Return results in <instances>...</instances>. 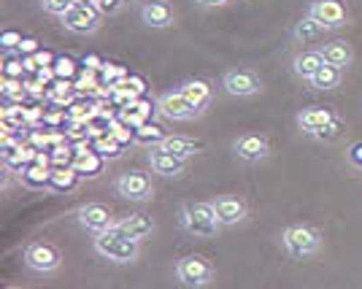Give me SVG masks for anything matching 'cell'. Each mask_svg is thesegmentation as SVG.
<instances>
[{"label": "cell", "instance_id": "cell-1", "mask_svg": "<svg viewBox=\"0 0 362 289\" xmlns=\"http://www.w3.org/2000/svg\"><path fill=\"white\" fill-rule=\"evenodd\" d=\"M179 225L187 235L192 238H216V232L222 230V222L216 216L214 203H200V200H189V203H181L179 208Z\"/></svg>", "mask_w": 362, "mask_h": 289}, {"label": "cell", "instance_id": "cell-2", "mask_svg": "<svg viewBox=\"0 0 362 289\" xmlns=\"http://www.w3.org/2000/svg\"><path fill=\"white\" fill-rule=\"evenodd\" d=\"M92 246H95V252L103 259L119 262V265L136 262L138 254H141V241H133L130 235H124V232L117 228L106 230V232H98Z\"/></svg>", "mask_w": 362, "mask_h": 289}, {"label": "cell", "instance_id": "cell-3", "mask_svg": "<svg viewBox=\"0 0 362 289\" xmlns=\"http://www.w3.org/2000/svg\"><path fill=\"white\" fill-rule=\"evenodd\" d=\"M281 246L292 259L314 257L322 249V232L311 225H289L281 230Z\"/></svg>", "mask_w": 362, "mask_h": 289}, {"label": "cell", "instance_id": "cell-4", "mask_svg": "<svg viewBox=\"0 0 362 289\" xmlns=\"http://www.w3.org/2000/svg\"><path fill=\"white\" fill-rule=\"evenodd\" d=\"M176 278L189 289L209 287L214 281L211 259H206L203 254H184V257L176 262Z\"/></svg>", "mask_w": 362, "mask_h": 289}, {"label": "cell", "instance_id": "cell-5", "mask_svg": "<svg viewBox=\"0 0 362 289\" xmlns=\"http://www.w3.org/2000/svg\"><path fill=\"white\" fill-rule=\"evenodd\" d=\"M114 189L117 195H122L130 203H149L151 195H154V187H151V176L146 170H127V173H119L117 182H114Z\"/></svg>", "mask_w": 362, "mask_h": 289}, {"label": "cell", "instance_id": "cell-6", "mask_svg": "<svg viewBox=\"0 0 362 289\" xmlns=\"http://www.w3.org/2000/svg\"><path fill=\"white\" fill-rule=\"evenodd\" d=\"M157 114L170 119V122H192L197 117H203V111L192 106V103L184 98L181 90L163 92V95L157 98Z\"/></svg>", "mask_w": 362, "mask_h": 289}, {"label": "cell", "instance_id": "cell-7", "mask_svg": "<svg viewBox=\"0 0 362 289\" xmlns=\"http://www.w3.org/2000/svg\"><path fill=\"white\" fill-rule=\"evenodd\" d=\"M62 19V28L68 33H76V35H92V33L100 28V19L103 16L98 14V8L92 3H74Z\"/></svg>", "mask_w": 362, "mask_h": 289}, {"label": "cell", "instance_id": "cell-8", "mask_svg": "<svg viewBox=\"0 0 362 289\" xmlns=\"http://www.w3.org/2000/svg\"><path fill=\"white\" fill-rule=\"evenodd\" d=\"M25 265L35 273H54L62 265V252L49 241H35L25 249Z\"/></svg>", "mask_w": 362, "mask_h": 289}, {"label": "cell", "instance_id": "cell-9", "mask_svg": "<svg viewBox=\"0 0 362 289\" xmlns=\"http://www.w3.org/2000/svg\"><path fill=\"white\" fill-rule=\"evenodd\" d=\"M222 90L230 95V98H252L257 92L262 90V81L257 76L255 71L249 68H235V71H225L222 76Z\"/></svg>", "mask_w": 362, "mask_h": 289}, {"label": "cell", "instance_id": "cell-10", "mask_svg": "<svg viewBox=\"0 0 362 289\" xmlns=\"http://www.w3.org/2000/svg\"><path fill=\"white\" fill-rule=\"evenodd\" d=\"M233 152L238 160L243 163H262V160H268L271 157V141L265 136H259V133H243L233 141Z\"/></svg>", "mask_w": 362, "mask_h": 289}, {"label": "cell", "instance_id": "cell-11", "mask_svg": "<svg viewBox=\"0 0 362 289\" xmlns=\"http://www.w3.org/2000/svg\"><path fill=\"white\" fill-rule=\"evenodd\" d=\"M308 16H314L325 30H338L349 22L346 6L341 0H314L308 6Z\"/></svg>", "mask_w": 362, "mask_h": 289}, {"label": "cell", "instance_id": "cell-12", "mask_svg": "<svg viewBox=\"0 0 362 289\" xmlns=\"http://www.w3.org/2000/svg\"><path fill=\"white\" fill-rule=\"evenodd\" d=\"M138 14H141V22L151 30H165V28H173L176 22V11L168 0H144Z\"/></svg>", "mask_w": 362, "mask_h": 289}, {"label": "cell", "instance_id": "cell-13", "mask_svg": "<svg viewBox=\"0 0 362 289\" xmlns=\"http://www.w3.org/2000/svg\"><path fill=\"white\" fill-rule=\"evenodd\" d=\"M214 208H216L222 228H235V225L246 222V216H249V203L241 195H219L214 200Z\"/></svg>", "mask_w": 362, "mask_h": 289}, {"label": "cell", "instance_id": "cell-14", "mask_svg": "<svg viewBox=\"0 0 362 289\" xmlns=\"http://www.w3.org/2000/svg\"><path fill=\"white\" fill-rule=\"evenodd\" d=\"M78 225L98 235V232L111 230L117 222H114V213H111L108 206H103V203H84L78 208Z\"/></svg>", "mask_w": 362, "mask_h": 289}, {"label": "cell", "instance_id": "cell-15", "mask_svg": "<svg viewBox=\"0 0 362 289\" xmlns=\"http://www.w3.org/2000/svg\"><path fill=\"white\" fill-rule=\"evenodd\" d=\"M146 163H149V170L163 176V179H179L187 173V160H179L173 154L163 152L160 146H151L149 154H146Z\"/></svg>", "mask_w": 362, "mask_h": 289}, {"label": "cell", "instance_id": "cell-16", "mask_svg": "<svg viewBox=\"0 0 362 289\" xmlns=\"http://www.w3.org/2000/svg\"><path fill=\"white\" fill-rule=\"evenodd\" d=\"M335 117H338V114L327 106H308V108H303L300 114L295 117V122H298V127H300L305 136L317 138L319 133H322V130L335 119Z\"/></svg>", "mask_w": 362, "mask_h": 289}, {"label": "cell", "instance_id": "cell-17", "mask_svg": "<svg viewBox=\"0 0 362 289\" xmlns=\"http://www.w3.org/2000/svg\"><path fill=\"white\" fill-rule=\"evenodd\" d=\"M179 90L184 92V98L195 108H200V111H206V108L211 106V98H214L211 81H206V78H187V81L179 84Z\"/></svg>", "mask_w": 362, "mask_h": 289}, {"label": "cell", "instance_id": "cell-18", "mask_svg": "<svg viewBox=\"0 0 362 289\" xmlns=\"http://www.w3.org/2000/svg\"><path fill=\"white\" fill-rule=\"evenodd\" d=\"M114 228L122 230L124 235H130L133 241H144V238H149L151 232H154V219H151L149 213H130V216L119 219Z\"/></svg>", "mask_w": 362, "mask_h": 289}, {"label": "cell", "instance_id": "cell-19", "mask_svg": "<svg viewBox=\"0 0 362 289\" xmlns=\"http://www.w3.org/2000/svg\"><path fill=\"white\" fill-rule=\"evenodd\" d=\"M157 146H160L163 152L179 157V160H189V157H195V154L203 152V143L195 141V138H187V136H165Z\"/></svg>", "mask_w": 362, "mask_h": 289}, {"label": "cell", "instance_id": "cell-20", "mask_svg": "<svg viewBox=\"0 0 362 289\" xmlns=\"http://www.w3.org/2000/svg\"><path fill=\"white\" fill-rule=\"evenodd\" d=\"M322 65H325L322 52H319V49H308V52H300V54L292 60V71H295V76H300L303 81H311Z\"/></svg>", "mask_w": 362, "mask_h": 289}, {"label": "cell", "instance_id": "cell-21", "mask_svg": "<svg viewBox=\"0 0 362 289\" xmlns=\"http://www.w3.org/2000/svg\"><path fill=\"white\" fill-rule=\"evenodd\" d=\"M322 57L327 65H335V68H341V71H346L351 60H354V52H351V46L346 41H332V44H325L322 49Z\"/></svg>", "mask_w": 362, "mask_h": 289}, {"label": "cell", "instance_id": "cell-22", "mask_svg": "<svg viewBox=\"0 0 362 289\" xmlns=\"http://www.w3.org/2000/svg\"><path fill=\"white\" fill-rule=\"evenodd\" d=\"M341 81H344V71L325 62L317 73H314V78L308 81V87H311V90H319V92H332L341 87Z\"/></svg>", "mask_w": 362, "mask_h": 289}, {"label": "cell", "instance_id": "cell-23", "mask_svg": "<svg viewBox=\"0 0 362 289\" xmlns=\"http://www.w3.org/2000/svg\"><path fill=\"white\" fill-rule=\"evenodd\" d=\"M322 33H325V28L319 25L314 16H308V14L292 25V38H295L298 44H311V41H317Z\"/></svg>", "mask_w": 362, "mask_h": 289}, {"label": "cell", "instance_id": "cell-24", "mask_svg": "<svg viewBox=\"0 0 362 289\" xmlns=\"http://www.w3.org/2000/svg\"><path fill=\"white\" fill-rule=\"evenodd\" d=\"M344 130H346V122L341 119V117H335L322 133L317 136V141H325V143H332V141H338V138L344 136Z\"/></svg>", "mask_w": 362, "mask_h": 289}, {"label": "cell", "instance_id": "cell-25", "mask_svg": "<svg viewBox=\"0 0 362 289\" xmlns=\"http://www.w3.org/2000/svg\"><path fill=\"white\" fill-rule=\"evenodd\" d=\"M41 6H44L46 14L52 16H65V11L74 6V0H41Z\"/></svg>", "mask_w": 362, "mask_h": 289}, {"label": "cell", "instance_id": "cell-26", "mask_svg": "<svg viewBox=\"0 0 362 289\" xmlns=\"http://www.w3.org/2000/svg\"><path fill=\"white\" fill-rule=\"evenodd\" d=\"M76 184V170H60V173H52V189H71Z\"/></svg>", "mask_w": 362, "mask_h": 289}, {"label": "cell", "instance_id": "cell-27", "mask_svg": "<svg viewBox=\"0 0 362 289\" xmlns=\"http://www.w3.org/2000/svg\"><path fill=\"white\" fill-rule=\"evenodd\" d=\"M92 6H95V8H98V14L100 16H111V14H119L122 11V6H124V3H122V0H90Z\"/></svg>", "mask_w": 362, "mask_h": 289}, {"label": "cell", "instance_id": "cell-28", "mask_svg": "<svg viewBox=\"0 0 362 289\" xmlns=\"http://www.w3.org/2000/svg\"><path fill=\"white\" fill-rule=\"evenodd\" d=\"M349 160H351L357 167H362V141H360V143H354V146L349 149Z\"/></svg>", "mask_w": 362, "mask_h": 289}, {"label": "cell", "instance_id": "cell-29", "mask_svg": "<svg viewBox=\"0 0 362 289\" xmlns=\"http://www.w3.org/2000/svg\"><path fill=\"white\" fill-rule=\"evenodd\" d=\"M16 44H22V35H16V33H6V38H3V46H6V49H14Z\"/></svg>", "mask_w": 362, "mask_h": 289}, {"label": "cell", "instance_id": "cell-30", "mask_svg": "<svg viewBox=\"0 0 362 289\" xmlns=\"http://www.w3.org/2000/svg\"><path fill=\"white\" fill-rule=\"evenodd\" d=\"M197 6H203V8H216V6H225L230 0H195Z\"/></svg>", "mask_w": 362, "mask_h": 289}, {"label": "cell", "instance_id": "cell-31", "mask_svg": "<svg viewBox=\"0 0 362 289\" xmlns=\"http://www.w3.org/2000/svg\"><path fill=\"white\" fill-rule=\"evenodd\" d=\"M3 289H25V287H3Z\"/></svg>", "mask_w": 362, "mask_h": 289}, {"label": "cell", "instance_id": "cell-32", "mask_svg": "<svg viewBox=\"0 0 362 289\" xmlns=\"http://www.w3.org/2000/svg\"><path fill=\"white\" fill-rule=\"evenodd\" d=\"M122 3H138V0H122Z\"/></svg>", "mask_w": 362, "mask_h": 289}]
</instances>
